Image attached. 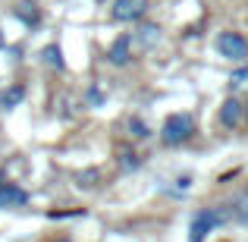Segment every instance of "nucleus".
I'll return each mask as SVG.
<instances>
[{"label":"nucleus","instance_id":"obj_10","mask_svg":"<svg viewBox=\"0 0 248 242\" xmlns=\"http://www.w3.org/2000/svg\"><path fill=\"white\" fill-rule=\"evenodd\" d=\"M232 214H236L242 224H248V192H242L236 201H232Z\"/></svg>","mask_w":248,"mask_h":242},{"label":"nucleus","instance_id":"obj_1","mask_svg":"<svg viewBox=\"0 0 248 242\" xmlns=\"http://www.w3.org/2000/svg\"><path fill=\"white\" fill-rule=\"evenodd\" d=\"M192 132H195L192 113H173V116H167L164 129H160V139H164L167 145H182Z\"/></svg>","mask_w":248,"mask_h":242},{"label":"nucleus","instance_id":"obj_4","mask_svg":"<svg viewBox=\"0 0 248 242\" xmlns=\"http://www.w3.org/2000/svg\"><path fill=\"white\" fill-rule=\"evenodd\" d=\"M148 0H113V19L120 22H132V19L145 16Z\"/></svg>","mask_w":248,"mask_h":242},{"label":"nucleus","instance_id":"obj_3","mask_svg":"<svg viewBox=\"0 0 248 242\" xmlns=\"http://www.w3.org/2000/svg\"><path fill=\"white\" fill-rule=\"evenodd\" d=\"M217 54L226 57V60H232V63H242L248 57V41L242 35H236V32H223V35L217 38Z\"/></svg>","mask_w":248,"mask_h":242},{"label":"nucleus","instance_id":"obj_14","mask_svg":"<svg viewBox=\"0 0 248 242\" xmlns=\"http://www.w3.org/2000/svg\"><path fill=\"white\" fill-rule=\"evenodd\" d=\"M16 16H22L25 22H35V19H38V13L31 10V3H22V6H19V10H16Z\"/></svg>","mask_w":248,"mask_h":242},{"label":"nucleus","instance_id":"obj_18","mask_svg":"<svg viewBox=\"0 0 248 242\" xmlns=\"http://www.w3.org/2000/svg\"><path fill=\"white\" fill-rule=\"evenodd\" d=\"M242 113H245V120H248V104H245V110H242Z\"/></svg>","mask_w":248,"mask_h":242},{"label":"nucleus","instance_id":"obj_2","mask_svg":"<svg viewBox=\"0 0 248 242\" xmlns=\"http://www.w3.org/2000/svg\"><path fill=\"white\" fill-rule=\"evenodd\" d=\"M223 211H217V208H201L198 214H195L192 220V230H188V242H204V236L214 230V226L223 224Z\"/></svg>","mask_w":248,"mask_h":242},{"label":"nucleus","instance_id":"obj_20","mask_svg":"<svg viewBox=\"0 0 248 242\" xmlns=\"http://www.w3.org/2000/svg\"><path fill=\"white\" fill-rule=\"evenodd\" d=\"M0 179H3V173H0Z\"/></svg>","mask_w":248,"mask_h":242},{"label":"nucleus","instance_id":"obj_9","mask_svg":"<svg viewBox=\"0 0 248 242\" xmlns=\"http://www.w3.org/2000/svg\"><path fill=\"white\" fill-rule=\"evenodd\" d=\"M157 41H160V29H157V25H145V29H139V44H141V48H154Z\"/></svg>","mask_w":248,"mask_h":242},{"label":"nucleus","instance_id":"obj_17","mask_svg":"<svg viewBox=\"0 0 248 242\" xmlns=\"http://www.w3.org/2000/svg\"><path fill=\"white\" fill-rule=\"evenodd\" d=\"M3 44H6V41H3V32H0V50H3Z\"/></svg>","mask_w":248,"mask_h":242},{"label":"nucleus","instance_id":"obj_19","mask_svg":"<svg viewBox=\"0 0 248 242\" xmlns=\"http://www.w3.org/2000/svg\"><path fill=\"white\" fill-rule=\"evenodd\" d=\"M60 242H69V239H60Z\"/></svg>","mask_w":248,"mask_h":242},{"label":"nucleus","instance_id":"obj_7","mask_svg":"<svg viewBox=\"0 0 248 242\" xmlns=\"http://www.w3.org/2000/svg\"><path fill=\"white\" fill-rule=\"evenodd\" d=\"M129 44H132V38L123 35L113 41V48H110V63H116V66H126L129 63Z\"/></svg>","mask_w":248,"mask_h":242},{"label":"nucleus","instance_id":"obj_6","mask_svg":"<svg viewBox=\"0 0 248 242\" xmlns=\"http://www.w3.org/2000/svg\"><path fill=\"white\" fill-rule=\"evenodd\" d=\"M242 110H245V107L236 101V97H226L223 107H220V126H226V129L239 126V120H242Z\"/></svg>","mask_w":248,"mask_h":242},{"label":"nucleus","instance_id":"obj_8","mask_svg":"<svg viewBox=\"0 0 248 242\" xmlns=\"http://www.w3.org/2000/svg\"><path fill=\"white\" fill-rule=\"evenodd\" d=\"M22 97H25V88H22V85H13V88H6L3 95H0V107H3V110H13L19 101H22Z\"/></svg>","mask_w":248,"mask_h":242},{"label":"nucleus","instance_id":"obj_15","mask_svg":"<svg viewBox=\"0 0 248 242\" xmlns=\"http://www.w3.org/2000/svg\"><path fill=\"white\" fill-rule=\"evenodd\" d=\"M94 182H97V170H85V173L79 176V186H85V189L94 186Z\"/></svg>","mask_w":248,"mask_h":242},{"label":"nucleus","instance_id":"obj_16","mask_svg":"<svg viewBox=\"0 0 248 242\" xmlns=\"http://www.w3.org/2000/svg\"><path fill=\"white\" fill-rule=\"evenodd\" d=\"M123 167H126V170H135V167H139V158H135L132 151H126V154H123Z\"/></svg>","mask_w":248,"mask_h":242},{"label":"nucleus","instance_id":"obj_13","mask_svg":"<svg viewBox=\"0 0 248 242\" xmlns=\"http://www.w3.org/2000/svg\"><path fill=\"white\" fill-rule=\"evenodd\" d=\"M230 85H232V88H242V85H248V66L245 69H236V73L230 76Z\"/></svg>","mask_w":248,"mask_h":242},{"label":"nucleus","instance_id":"obj_5","mask_svg":"<svg viewBox=\"0 0 248 242\" xmlns=\"http://www.w3.org/2000/svg\"><path fill=\"white\" fill-rule=\"evenodd\" d=\"M29 205V192L10 182H0V208H22Z\"/></svg>","mask_w":248,"mask_h":242},{"label":"nucleus","instance_id":"obj_12","mask_svg":"<svg viewBox=\"0 0 248 242\" xmlns=\"http://www.w3.org/2000/svg\"><path fill=\"white\" fill-rule=\"evenodd\" d=\"M129 129H132V135H135V139H148V135H151L148 123H141L139 116H132V120H129Z\"/></svg>","mask_w":248,"mask_h":242},{"label":"nucleus","instance_id":"obj_11","mask_svg":"<svg viewBox=\"0 0 248 242\" xmlns=\"http://www.w3.org/2000/svg\"><path fill=\"white\" fill-rule=\"evenodd\" d=\"M41 57H44V60H47L54 69H63V57H60V48H57V44L44 48V54H41Z\"/></svg>","mask_w":248,"mask_h":242}]
</instances>
